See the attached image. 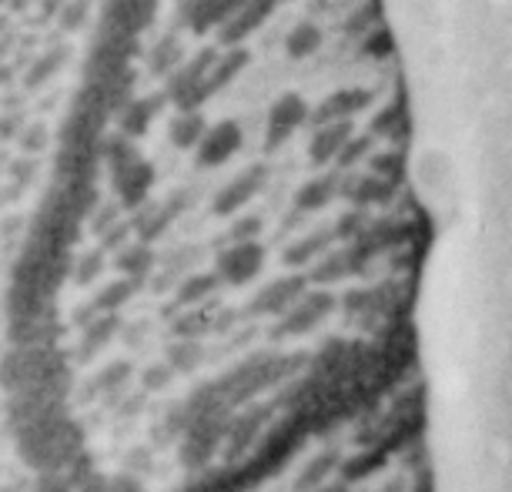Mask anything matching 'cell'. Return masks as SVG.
I'll return each instance as SVG.
<instances>
[{"label": "cell", "instance_id": "obj_1", "mask_svg": "<svg viewBox=\"0 0 512 492\" xmlns=\"http://www.w3.org/2000/svg\"><path fill=\"white\" fill-rule=\"evenodd\" d=\"M446 218L422 278L432 456L452 492H512V0L439 21Z\"/></svg>", "mask_w": 512, "mask_h": 492}]
</instances>
